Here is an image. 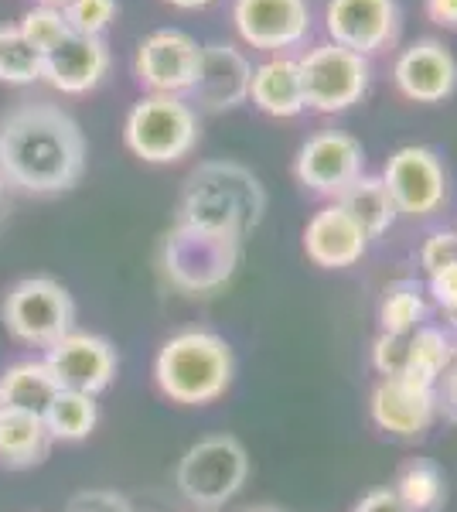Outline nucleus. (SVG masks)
<instances>
[{
  "label": "nucleus",
  "mask_w": 457,
  "mask_h": 512,
  "mask_svg": "<svg viewBox=\"0 0 457 512\" xmlns=\"http://www.w3.org/2000/svg\"><path fill=\"white\" fill-rule=\"evenodd\" d=\"M38 4H48V7H65L69 0H38Z\"/></svg>",
  "instance_id": "a19ab883"
},
{
  "label": "nucleus",
  "mask_w": 457,
  "mask_h": 512,
  "mask_svg": "<svg viewBox=\"0 0 457 512\" xmlns=\"http://www.w3.org/2000/svg\"><path fill=\"white\" fill-rule=\"evenodd\" d=\"M123 144L147 164H174L198 144V110L185 96L147 93L123 120Z\"/></svg>",
  "instance_id": "39448f33"
},
{
  "label": "nucleus",
  "mask_w": 457,
  "mask_h": 512,
  "mask_svg": "<svg viewBox=\"0 0 457 512\" xmlns=\"http://www.w3.org/2000/svg\"><path fill=\"white\" fill-rule=\"evenodd\" d=\"M45 362L62 390H76L89 396L110 390L116 369H120L113 342H106L103 335L93 332H76V328L58 338L55 345H48Z\"/></svg>",
  "instance_id": "9b49d317"
},
{
  "label": "nucleus",
  "mask_w": 457,
  "mask_h": 512,
  "mask_svg": "<svg viewBox=\"0 0 457 512\" xmlns=\"http://www.w3.org/2000/svg\"><path fill=\"white\" fill-rule=\"evenodd\" d=\"M232 21L246 45L260 52L301 45L311 31V4L307 0H236Z\"/></svg>",
  "instance_id": "4468645a"
},
{
  "label": "nucleus",
  "mask_w": 457,
  "mask_h": 512,
  "mask_svg": "<svg viewBox=\"0 0 457 512\" xmlns=\"http://www.w3.org/2000/svg\"><path fill=\"white\" fill-rule=\"evenodd\" d=\"M41 420H45L48 437H52V441L76 444V441H86V437L96 431L99 403H96V396H89V393L58 390L52 407L45 410V417Z\"/></svg>",
  "instance_id": "a878e982"
},
{
  "label": "nucleus",
  "mask_w": 457,
  "mask_h": 512,
  "mask_svg": "<svg viewBox=\"0 0 457 512\" xmlns=\"http://www.w3.org/2000/svg\"><path fill=\"white\" fill-rule=\"evenodd\" d=\"M249 79L253 65L236 45H202V62L188 96L191 103H198V110L226 113L249 99Z\"/></svg>",
  "instance_id": "2eb2a0df"
},
{
  "label": "nucleus",
  "mask_w": 457,
  "mask_h": 512,
  "mask_svg": "<svg viewBox=\"0 0 457 512\" xmlns=\"http://www.w3.org/2000/svg\"><path fill=\"white\" fill-rule=\"evenodd\" d=\"M406 349H410V335H386L379 332L376 345H372V366L382 379L400 376L406 366Z\"/></svg>",
  "instance_id": "7c9ffc66"
},
{
  "label": "nucleus",
  "mask_w": 457,
  "mask_h": 512,
  "mask_svg": "<svg viewBox=\"0 0 457 512\" xmlns=\"http://www.w3.org/2000/svg\"><path fill=\"white\" fill-rule=\"evenodd\" d=\"M355 512H410L403 506V499L396 495L393 489H372V492H365L362 499H359V506H355Z\"/></svg>",
  "instance_id": "c9c22d12"
},
{
  "label": "nucleus",
  "mask_w": 457,
  "mask_h": 512,
  "mask_svg": "<svg viewBox=\"0 0 457 512\" xmlns=\"http://www.w3.org/2000/svg\"><path fill=\"white\" fill-rule=\"evenodd\" d=\"M451 260H457V233H434L420 246V263L427 274H434L437 267Z\"/></svg>",
  "instance_id": "72a5a7b5"
},
{
  "label": "nucleus",
  "mask_w": 457,
  "mask_h": 512,
  "mask_svg": "<svg viewBox=\"0 0 457 512\" xmlns=\"http://www.w3.org/2000/svg\"><path fill=\"white\" fill-rule=\"evenodd\" d=\"M393 492L410 512H440L447 502V475L434 458H413L400 468Z\"/></svg>",
  "instance_id": "393cba45"
},
{
  "label": "nucleus",
  "mask_w": 457,
  "mask_h": 512,
  "mask_svg": "<svg viewBox=\"0 0 457 512\" xmlns=\"http://www.w3.org/2000/svg\"><path fill=\"white\" fill-rule=\"evenodd\" d=\"M62 386L55 383L52 369L45 359H21L0 373V400L7 410H24V414L45 417Z\"/></svg>",
  "instance_id": "412c9836"
},
{
  "label": "nucleus",
  "mask_w": 457,
  "mask_h": 512,
  "mask_svg": "<svg viewBox=\"0 0 457 512\" xmlns=\"http://www.w3.org/2000/svg\"><path fill=\"white\" fill-rule=\"evenodd\" d=\"M171 7H181V11H202V7L215 4V0H168Z\"/></svg>",
  "instance_id": "4c0bfd02"
},
{
  "label": "nucleus",
  "mask_w": 457,
  "mask_h": 512,
  "mask_svg": "<svg viewBox=\"0 0 457 512\" xmlns=\"http://www.w3.org/2000/svg\"><path fill=\"white\" fill-rule=\"evenodd\" d=\"M86 134L62 106L21 103L0 117V175L31 195H58L86 175Z\"/></svg>",
  "instance_id": "f257e3e1"
},
{
  "label": "nucleus",
  "mask_w": 457,
  "mask_h": 512,
  "mask_svg": "<svg viewBox=\"0 0 457 512\" xmlns=\"http://www.w3.org/2000/svg\"><path fill=\"white\" fill-rule=\"evenodd\" d=\"M21 35L31 41V45L38 48L41 55L52 52L58 41H65L72 35L69 21H65L62 7H48V4H38L31 7V11H24V18L18 21Z\"/></svg>",
  "instance_id": "c85d7f7f"
},
{
  "label": "nucleus",
  "mask_w": 457,
  "mask_h": 512,
  "mask_svg": "<svg viewBox=\"0 0 457 512\" xmlns=\"http://www.w3.org/2000/svg\"><path fill=\"white\" fill-rule=\"evenodd\" d=\"M62 512H134V506L116 489H82L65 502Z\"/></svg>",
  "instance_id": "2f4dec72"
},
{
  "label": "nucleus",
  "mask_w": 457,
  "mask_h": 512,
  "mask_svg": "<svg viewBox=\"0 0 457 512\" xmlns=\"http://www.w3.org/2000/svg\"><path fill=\"white\" fill-rule=\"evenodd\" d=\"M324 28L335 45L369 59L396 41L400 7H396V0H328Z\"/></svg>",
  "instance_id": "ddd939ff"
},
{
  "label": "nucleus",
  "mask_w": 457,
  "mask_h": 512,
  "mask_svg": "<svg viewBox=\"0 0 457 512\" xmlns=\"http://www.w3.org/2000/svg\"><path fill=\"white\" fill-rule=\"evenodd\" d=\"M454 355H457V345L444 328L420 325L417 332L410 335V349H406V366L400 379H406V383H413V386H423V390H434L437 379L444 376V369L454 362Z\"/></svg>",
  "instance_id": "5701e85b"
},
{
  "label": "nucleus",
  "mask_w": 457,
  "mask_h": 512,
  "mask_svg": "<svg viewBox=\"0 0 457 512\" xmlns=\"http://www.w3.org/2000/svg\"><path fill=\"white\" fill-rule=\"evenodd\" d=\"M249 512H280V509H273V506H256V509H249Z\"/></svg>",
  "instance_id": "79ce46f5"
},
{
  "label": "nucleus",
  "mask_w": 457,
  "mask_h": 512,
  "mask_svg": "<svg viewBox=\"0 0 457 512\" xmlns=\"http://www.w3.org/2000/svg\"><path fill=\"white\" fill-rule=\"evenodd\" d=\"M369 250V236L338 202L324 205L304 226V253L321 270L355 267Z\"/></svg>",
  "instance_id": "a211bd4d"
},
{
  "label": "nucleus",
  "mask_w": 457,
  "mask_h": 512,
  "mask_svg": "<svg viewBox=\"0 0 457 512\" xmlns=\"http://www.w3.org/2000/svg\"><path fill=\"white\" fill-rule=\"evenodd\" d=\"M198 62H202V45L188 31L161 28L137 45L134 72L147 93L188 96L198 76Z\"/></svg>",
  "instance_id": "9d476101"
},
{
  "label": "nucleus",
  "mask_w": 457,
  "mask_h": 512,
  "mask_svg": "<svg viewBox=\"0 0 457 512\" xmlns=\"http://www.w3.org/2000/svg\"><path fill=\"white\" fill-rule=\"evenodd\" d=\"M52 437H48L45 420L24 410H4L0 414V465L4 468H35L48 458Z\"/></svg>",
  "instance_id": "4be33fe9"
},
{
  "label": "nucleus",
  "mask_w": 457,
  "mask_h": 512,
  "mask_svg": "<svg viewBox=\"0 0 457 512\" xmlns=\"http://www.w3.org/2000/svg\"><path fill=\"white\" fill-rule=\"evenodd\" d=\"M369 410L379 431L413 441V437L427 434L430 424L437 420V396L434 390H423V386L406 383L400 376H389L372 390Z\"/></svg>",
  "instance_id": "f3484780"
},
{
  "label": "nucleus",
  "mask_w": 457,
  "mask_h": 512,
  "mask_svg": "<svg viewBox=\"0 0 457 512\" xmlns=\"http://www.w3.org/2000/svg\"><path fill=\"white\" fill-rule=\"evenodd\" d=\"M7 335L31 349H48L76 328V301L55 277H24L0 304Z\"/></svg>",
  "instance_id": "423d86ee"
},
{
  "label": "nucleus",
  "mask_w": 457,
  "mask_h": 512,
  "mask_svg": "<svg viewBox=\"0 0 457 512\" xmlns=\"http://www.w3.org/2000/svg\"><path fill=\"white\" fill-rule=\"evenodd\" d=\"M243 243L226 233L174 222L161 243V270L181 294H212L226 287L239 267Z\"/></svg>",
  "instance_id": "20e7f679"
},
{
  "label": "nucleus",
  "mask_w": 457,
  "mask_h": 512,
  "mask_svg": "<svg viewBox=\"0 0 457 512\" xmlns=\"http://www.w3.org/2000/svg\"><path fill=\"white\" fill-rule=\"evenodd\" d=\"M304 86V106L314 113H342L355 106L369 89V59L335 45H318L297 59Z\"/></svg>",
  "instance_id": "6e6552de"
},
{
  "label": "nucleus",
  "mask_w": 457,
  "mask_h": 512,
  "mask_svg": "<svg viewBox=\"0 0 457 512\" xmlns=\"http://www.w3.org/2000/svg\"><path fill=\"white\" fill-rule=\"evenodd\" d=\"M447 318V325H451V332L457 335V311H451V315H444Z\"/></svg>",
  "instance_id": "ea45409f"
},
{
  "label": "nucleus",
  "mask_w": 457,
  "mask_h": 512,
  "mask_svg": "<svg viewBox=\"0 0 457 512\" xmlns=\"http://www.w3.org/2000/svg\"><path fill=\"white\" fill-rule=\"evenodd\" d=\"M427 4V18L447 31H457V0H423Z\"/></svg>",
  "instance_id": "e433bc0d"
},
{
  "label": "nucleus",
  "mask_w": 457,
  "mask_h": 512,
  "mask_svg": "<svg viewBox=\"0 0 457 512\" xmlns=\"http://www.w3.org/2000/svg\"><path fill=\"white\" fill-rule=\"evenodd\" d=\"M396 86L413 103H444L457 89V59L434 38L410 45L396 59Z\"/></svg>",
  "instance_id": "6ab92c4d"
},
{
  "label": "nucleus",
  "mask_w": 457,
  "mask_h": 512,
  "mask_svg": "<svg viewBox=\"0 0 457 512\" xmlns=\"http://www.w3.org/2000/svg\"><path fill=\"white\" fill-rule=\"evenodd\" d=\"M267 192L260 178L239 161H202L185 178L178 198V222L243 239L260 226Z\"/></svg>",
  "instance_id": "f03ea898"
},
{
  "label": "nucleus",
  "mask_w": 457,
  "mask_h": 512,
  "mask_svg": "<svg viewBox=\"0 0 457 512\" xmlns=\"http://www.w3.org/2000/svg\"><path fill=\"white\" fill-rule=\"evenodd\" d=\"M236 376V359L222 335L209 328H185L157 349L154 383L181 407H205L226 396Z\"/></svg>",
  "instance_id": "7ed1b4c3"
},
{
  "label": "nucleus",
  "mask_w": 457,
  "mask_h": 512,
  "mask_svg": "<svg viewBox=\"0 0 457 512\" xmlns=\"http://www.w3.org/2000/svg\"><path fill=\"white\" fill-rule=\"evenodd\" d=\"M41 79V52L21 35L18 24H0V82L31 86Z\"/></svg>",
  "instance_id": "cd10ccee"
},
{
  "label": "nucleus",
  "mask_w": 457,
  "mask_h": 512,
  "mask_svg": "<svg viewBox=\"0 0 457 512\" xmlns=\"http://www.w3.org/2000/svg\"><path fill=\"white\" fill-rule=\"evenodd\" d=\"M434 396H437V414H444L447 420H457V355L451 366L444 369V376L437 379Z\"/></svg>",
  "instance_id": "f704fd0d"
},
{
  "label": "nucleus",
  "mask_w": 457,
  "mask_h": 512,
  "mask_svg": "<svg viewBox=\"0 0 457 512\" xmlns=\"http://www.w3.org/2000/svg\"><path fill=\"white\" fill-rule=\"evenodd\" d=\"M110 72V45L103 38H89L72 31L52 52L41 55V79L65 96H82L96 89Z\"/></svg>",
  "instance_id": "dca6fc26"
},
{
  "label": "nucleus",
  "mask_w": 457,
  "mask_h": 512,
  "mask_svg": "<svg viewBox=\"0 0 457 512\" xmlns=\"http://www.w3.org/2000/svg\"><path fill=\"white\" fill-rule=\"evenodd\" d=\"M249 454L232 434L202 437L178 465V489L198 509H219L246 485Z\"/></svg>",
  "instance_id": "0eeeda50"
},
{
  "label": "nucleus",
  "mask_w": 457,
  "mask_h": 512,
  "mask_svg": "<svg viewBox=\"0 0 457 512\" xmlns=\"http://www.w3.org/2000/svg\"><path fill=\"white\" fill-rule=\"evenodd\" d=\"M420 325H427V297H423L417 280L389 284L379 301V332L413 335Z\"/></svg>",
  "instance_id": "bb28decb"
},
{
  "label": "nucleus",
  "mask_w": 457,
  "mask_h": 512,
  "mask_svg": "<svg viewBox=\"0 0 457 512\" xmlns=\"http://www.w3.org/2000/svg\"><path fill=\"white\" fill-rule=\"evenodd\" d=\"M427 294L444 315L457 311V260L437 267L434 274H427Z\"/></svg>",
  "instance_id": "473e14b6"
},
{
  "label": "nucleus",
  "mask_w": 457,
  "mask_h": 512,
  "mask_svg": "<svg viewBox=\"0 0 457 512\" xmlns=\"http://www.w3.org/2000/svg\"><path fill=\"white\" fill-rule=\"evenodd\" d=\"M7 209H11V185H7L4 175H0V219L7 216Z\"/></svg>",
  "instance_id": "58836bf2"
},
{
  "label": "nucleus",
  "mask_w": 457,
  "mask_h": 512,
  "mask_svg": "<svg viewBox=\"0 0 457 512\" xmlns=\"http://www.w3.org/2000/svg\"><path fill=\"white\" fill-rule=\"evenodd\" d=\"M249 99L260 113L277 120L297 117L304 106V86H301V69H297V59H287V55H277V59H267L263 65L253 69V79H249Z\"/></svg>",
  "instance_id": "aec40b11"
},
{
  "label": "nucleus",
  "mask_w": 457,
  "mask_h": 512,
  "mask_svg": "<svg viewBox=\"0 0 457 512\" xmlns=\"http://www.w3.org/2000/svg\"><path fill=\"white\" fill-rule=\"evenodd\" d=\"M62 14L76 35L103 38V31L116 18V0H69L62 7Z\"/></svg>",
  "instance_id": "c756f323"
},
{
  "label": "nucleus",
  "mask_w": 457,
  "mask_h": 512,
  "mask_svg": "<svg viewBox=\"0 0 457 512\" xmlns=\"http://www.w3.org/2000/svg\"><path fill=\"white\" fill-rule=\"evenodd\" d=\"M362 164H365V151L352 134L321 130V134L307 137L301 144L294 161V175L307 192L338 198L362 175Z\"/></svg>",
  "instance_id": "f8f14e48"
},
{
  "label": "nucleus",
  "mask_w": 457,
  "mask_h": 512,
  "mask_svg": "<svg viewBox=\"0 0 457 512\" xmlns=\"http://www.w3.org/2000/svg\"><path fill=\"white\" fill-rule=\"evenodd\" d=\"M338 205L362 226V233L369 239H379L382 233H389V226L396 222V205L389 198L386 185L376 175H359L342 195L335 198Z\"/></svg>",
  "instance_id": "b1692460"
},
{
  "label": "nucleus",
  "mask_w": 457,
  "mask_h": 512,
  "mask_svg": "<svg viewBox=\"0 0 457 512\" xmlns=\"http://www.w3.org/2000/svg\"><path fill=\"white\" fill-rule=\"evenodd\" d=\"M382 185H386L389 198H393L396 212L410 219L434 216L447 198V175L440 164L437 151L420 144L400 147L382 168Z\"/></svg>",
  "instance_id": "1a4fd4ad"
},
{
  "label": "nucleus",
  "mask_w": 457,
  "mask_h": 512,
  "mask_svg": "<svg viewBox=\"0 0 457 512\" xmlns=\"http://www.w3.org/2000/svg\"><path fill=\"white\" fill-rule=\"evenodd\" d=\"M4 410H7V407H4V400H0V414H4Z\"/></svg>",
  "instance_id": "37998d69"
}]
</instances>
